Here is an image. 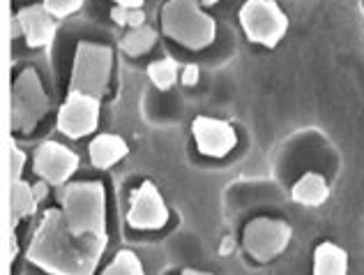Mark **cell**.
<instances>
[{
  "mask_svg": "<svg viewBox=\"0 0 364 275\" xmlns=\"http://www.w3.org/2000/svg\"><path fill=\"white\" fill-rule=\"evenodd\" d=\"M107 236H76L58 208H49L37 224L35 236L26 250V259L49 275H95L107 250Z\"/></svg>",
  "mask_w": 364,
  "mask_h": 275,
  "instance_id": "cell-1",
  "label": "cell"
},
{
  "mask_svg": "<svg viewBox=\"0 0 364 275\" xmlns=\"http://www.w3.org/2000/svg\"><path fill=\"white\" fill-rule=\"evenodd\" d=\"M67 224L76 236H107V192L102 183H67L58 190Z\"/></svg>",
  "mask_w": 364,
  "mask_h": 275,
  "instance_id": "cell-2",
  "label": "cell"
},
{
  "mask_svg": "<svg viewBox=\"0 0 364 275\" xmlns=\"http://www.w3.org/2000/svg\"><path fill=\"white\" fill-rule=\"evenodd\" d=\"M161 28L187 49H203L217 35L215 19L200 12L196 0H168L161 9Z\"/></svg>",
  "mask_w": 364,
  "mask_h": 275,
  "instance_id": "cell-3",
  "label": "cell"
},
{
  "mask_svg": "<svg viewBox=\"0 0 364 275\" xmlns=\"http://www.w3.org/2000/svg\"><path fill=\"white\" fill-rule=\"evenodd\" d=\"M111 63L113 53L109 46L81 42L74 56L70 93H83L100 100L111 79Z\"/></svg>",
  "mask_w": 364,
  "mask_h": 275,
  "instance_id": "cell-4",
  "label": "cell"
},
{
  "mask_svg": "<svg viewBox=\"0 0 364 275\" xmlns=\"http://www.w3.org/2000/svg\"><path fill=\"white\" fill-rule=\"evenodd\" d=\"M51 102L42 88V81L33 68L23 70L14 81L12 88V130L16 132H33L46 113H49Z\"/></svg>",
  "mask_w": 364,
  "mask_h": 275,
  "instance_id": "cell-5",
  "label": "cell"
},
{
  "mask_svg": "<svg viewBox=\"0 0 364 275\" xmlns=\"http://www.w3.org/2000/svg\"><path fill=\"white\" fill-rule=\"evenodd\" d=\"M247 37L263 46H277L289 31V19L274 0H247L240 9Z\"/></svg>",
  "mask_w": 364,
  "mask_h": 275,
  "instance_id": "cell-6",
  "label": "cell"
},
{
  "mask_svg": "<svg viewBox=\"0 0 364 275\" xmlns=\"http://www.w3.org/2000/svg\"><path fill=\"white\" fill-rule=\"evenodd\" d=\"M291 236L293 229L286 222L270 220V217H258V220L249 222L245 229V250L256 261H272L286 250Z\"/></svg>",
  "mask_w": 364,
  "mask_h": 275,
  "instance_id": "cell-7",
  "label": "cell"
},
{
  "mask_svg": "<svg viewBox=\"0 0 364 275\" xmlns=\"http://www.w3.org/2000/svg\"><path fill=\"white\" fill-rule=\"evenodd\" d=\"M100 123V100L83 93H70L58 113V130L65 137L79 139L95 132Z\"/></svg>",
  "mask_w": 364,
  "mask_h": 275,
  "instance_id": "cell-8",
  "label": "cell"
},
{
  "mask_svg": "<svg viewBox=\"0 0 364 275\" xmlns=\"http://www.w3.org/2000/svg\"><path fill=\"white\" fill-rule=\"evenodd\" d=\"M76 167H79V155L67 146L58 144V141H44V144L35 150L33 169H35V174L49 185H55V187L65 185L67 178L76 172Z\"/></svg>",
  "mask_w": 364,
  "mask_h": 275,
  "instance_id": "cell-9",
  "label": "cell"
},
{
  "mask_svg": "<svg viewBox=\"0 0 364 275\" xmlns=\"http://www.w3.org/2000/svg\"><path fill=\"white\" fill-rule=\"evenodd\" d=\"M127 222L134 229H161L168 222V208L161 199L159 190L150 181L134 190Z\"/></svg>",
  "mask_w": 364,
  "mask_h": 275,
  "instance_id": "cell-10",
  "label": "cell"
},
{
  "mask_svg": "<svg viewBox=\"0 0 364 275\" xmlns=\"http://www.w3.org/2000/svg\"><path fill=\"white\" fill-rule=\"evenodd\" d=\"M191 132H194L198 153H203L208 157L228 155L237 141L233 125H228L226 120H217L208 116H196V120L191 123Z\"/></svg>",
  "mask_w": 364,
  "mask_h": 275,
  "instance_id": "cell-11",
  "label": "cell"
},
{
  "mask_svg": "<svg viewBox=\"0 0 364 275\" xmlns=\"http://www.w3.org/2000/svg\"><path fill=\"white\" fill-rule=\"evenodd\" d=\"M18 21H21L23 28V37L31 49H40V46H49L55 37V21L53 14L46 9L44 5H31L21 9L16 14Z\"/></svg>",
  "mask_w": 364,
  "mask_h": 275,
  "instance_id": "cell-12",
  "label": "cell"
},
{
  "mask_svg": "<svg viewBox=\"0 0 364 275\" xmlns=\"http://www.w3.org/2000/svg\"><path fill=\"white\" fill-rule=\"evenodd\" d=\"M129 153L127 144L118 135H100L90 141V160L97 169H109Z\"/></svg>",
  "mask_w": 364,
  "mask_h": 275,
  "instance_id": "cell-13",
  "label": "cell"
},
{
  "mask_svg": "<svg viewBox=\"0 0 364 275\" xmlns=\"http://www.w3.org/2000/svg\"><path fill=\"white\" fill-rule=\"evenodd\" d=\"M314 275H348V254L330 241L321 243L314 254Z\"/></svg>",
  "mask_w": 364,
  "mask_h": 275,
  "instance_id": "cell-14",
  "label": "cell"
},
{
  "mask_svg": "<svg viewBox=\"0 0 364 275\" xmlns=\"http://www.w3.org/2000/svg\"><path fill=\"white\" fill-rule=\"evenodd\" d=\"M330 197V187L321 174H304L293 185V199L304 206H321Z\"/></svg>",
  "mask_w": 364,
  "mask_h": 275,
  "instance_id": "cell-15",
  "label": "cell"
},
{
  "mask_svg": "<svg viewBox=\"0 0 364 275\" xmlns=\"http://www.w3.org/2000/svg\"><path fill=\"white\" fill-rule=\"evenodd\" d=\"M37 197L33 192V185L26 181L12 183V229L23 220V217L33 215L37 211Z\"/></svg>",
  "mask_w": 364,
  "mask_h": 275,
  "instance_id": "cell-16",
  "label": "cell"
},
{
  "mask_svg": "<svg viewBox=\"0 0 364 275\" xmlns=\"http://www.w3.org/2000/svg\"><path fill=\"white\" fill-rule=\"evenodd\" d=\"M155 42H157V33L148 26H139V28H132V31L122 37L120 49L127 56H143L155 46Z\"/></svg>",
  "mask_w": 364,
  "mask_h": 275,
  "instance_id": "cell-17",
  "label": "cell"
},
{
  "mask_svg": "<svg viewBox=\"0 0 364 275\" xmlns=\"http://www.w3.org/2000/svg\"><path fill=\"white\" fill-rule=\"evenodd\" d=\"M102 275H146L141 259L132 250H120Z\"/></svg>",
  "mask_w": 364,
  "mask_h": 275,
  "instance_id": "cell-18",
  "label": "cell"
},
{
  "mask_svg": "<svg viewBox=\"0 0 364 275\" xmlns=\"http://www.w3.org/2000/svg\"><path fill=\"white\" fill-rule=\"evenodd\" d=\"M148 74H150L152 83H155V86H157L159 90H168V88L176 83V77H178V63H176L173 58L155 61V63H150Z\"/></svg>",
  "mask_w": 364,
  "mask_h": 275,
  "instance_id": "cell-19",
  "label": "cell"
},
{
  "mask_svg": "<svg viewBox=\"0 0 364 275\" xmlns=\"http://www.w3.org/2000/svg\"><path fill=\"white\" fill-rule=\"evenodd\" d=\"M113 21L120 24V26H129V28H139L146 21V14H143V9H134V7H116L111 12Z\"/></svg>",
  "mask_w": 364,
  "mask_h": 275,
  "instance_id": "cell-20",
  "label": "cell"
},
{
  "mask_svg": "<svg viewBox=\"0 0 364 275\" xmlns=\"http://www.w3.org/2000/svg\"><path fill=\"white\" fill-rule=\"evenodd\" d=\"M81 5H83V0H44V7L58 19L74 14L76 9H81Z\"/></svg>",
  "mask_w": 364,
  "mask_h": 275,
  "instance_id": "cell-21",
  "label": "cell"
},
{
  "mask_svg": "<svg viewBox=\"0 0 364 275\" xmlns=\"http://www.w3.org/2000/svg\"><path fill=\"white\" fill-rule=\"evenodd\" d=\"M9 157H12V183L21 181V172H23V165H26L23 150L18 148L16 144H12V153H9Z\"/></svg>",
  "mask_w": 364,
  "mask_h": 275,
  "instance_id": "cell-22",
  "label": "cell"
},
{
  "mask_svg": "<svg viewBox=\"0 0 364 275\" xmlns=\"http://www.w3.org/2000/svg\"><path fill=\"white\" fill-rule=\"evenodd\" d=\"M196 81H198V68L196 65H187V68L182 70V83H185V86H194Z\"/></svg>",
  "mask_w": 364,
  "mask_h": 275,
  "instance_id": "cell-23",
  "label": "cell"
},
{
  "mask_svg": "<svg viewBox=\"0 0 364 275\" xmlns=\"http://www.w3.org/2000/svg\"><path fill=\"white\" fill-rule=\"evenodd\" d=\"M46 185H49L46 181H40V183H35V185H33V192H35V197H37V202H44L46 194H49V187H46Z\"/></svg>",
  "mask_w": 364,
  "mask_h": 275,
  "instance_id": "cell-24",
  "label": "cell"
},
{
  "mask_svg": "<svg viewBox=\"0 0 364 275\" xmlns=\"http://www.w3.org/2000/svg\"><path fill=\"white\" fill-rule=\"evenodd\" d=\"M9 33H12V37L23 35V28H21V21H18V16L12 19V28H9Z\"/></svg>",
  "mask_w": 364,
  "mask_h": 275,
  "instance_id": "cell-25",
  "label": "cell"
},
{
  "mask_svg": "<svg viewBox=\"0 0 364 275\" xmlns=\"http://www.w3.org/2000/svg\"><path fill=\"white\" fill-rule=\"evenodd\" d=\"M116 3H118L120 7H134V9H141L143 0H116Z\"/></svg>",
  "mask_w": 364,
  "mask_h": 275,
  "instance_id": "cell-26",
  "label": "cell"
},
{
  "mask_svg": "<svg viewBox=\"0 0 364 275\" xmlns=\"http://www.w3.org/2000/svg\"><path fill=\"white\" fill-rule=\"evenodd\" d=\"M233 239H231V236H228V239L224 241V248H222V254H228V252H231V248H233Z\"/></svg>",
  "mask_w": 364,
  "mask_h": 275,
  "instance_id": "cell-27",
  "label": "cell"
},
{
  "mask_svg": "<svg viewBox=\"0 0 364 275\" xmlns=\"http://www.w3.org/2000/svg\"><path fill=\"white\" fill-rule=\"evenodd\" d=\"M182 275H210V273H200V271H191V269H185Z\"/></svg>",
  "mask_w": 364,
  "mask_h": 275,
  "instance_id": "cell-28",
  "label": "cell"
},
{
  "mask_svg": "<svg viewBox=\"0 0 364 275\" xmlns=\"http://www.w3.org/2000/svg\"><path fill=\"white\" fill-rule=\"evenodd\" d=\"M217 3V0H205V5H215Z\"/></svg>",
  "mask_w": 364,
  "mask_h": 275,
  "instance_id": "cell-29",
  "label": "cell"
}]
</instances>
